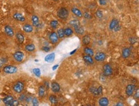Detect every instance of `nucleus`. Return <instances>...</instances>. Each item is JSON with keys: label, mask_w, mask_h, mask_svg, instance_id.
I'll return each mask as SVG.
<instances>
[{"label": "nucleus", "mask_w": 139, "mask_h": 106, "mask_svg": "<svg viewBox=\"0 0 139 106\" xmlns=\"http://www.w3.org/2000/svg\"><path fill=\"white\" fill-rule=\"evenodd\" d=\"M69 11L64 7L60 8L57 12V16L61 19H66L69 16Z\"/></svg>", "instance_id": "obj_1"}, {"label": "nucleus", "mask_w": 139, "mask_h": 106, "mask_svg": "<svg viewBox=\"0 0 139 106\" xmlns=\"http://www.w3.org/2000/svg\"><path fill=\"white\" fill-rule=\"evenodd\" d=\"M3 71L4 73L8 74H15L18 71V69L17 67L13 66H7L3 68Z\"/></svg>", "instance_id": "obj_2"}, {"label": "nucleus", "mask_w": 139, "mask_h": 106, "mask_svg": "<svg viewBox=\"0 0 139 106\" xmlns=\"http://www.w3.org/2000/svg\"><path fill=\"white\" fill-rule=\"evenodd\" d=\"M103 74L105 76H109L113 74V69L110 64H107L103 66Z\"/></svg>", "instance_id": "obj_3"}, {"label": "nucleus", "mask_w": 139, "mask_h": 106, "mask_svg": "<svg viewBox=\"0 0 139 106\" xmlns=\"http://www.w3.org/2000/svg\"><path fill=\"white\" fill-rule=\"evenodd\" d=\"M24 85L23 83H22L21 81H18L13 85V91L18 93H21L22 91L24 90Z\"/></svg>", "instance_id": "obj_4"}, {"label": "nucleus", "mask_w": 139, "mask_h": 106, "mask_svg": "<svg viewBox=\"0 0 139 106\" xmlns=\"http://www.w3.org/2000/svg\"><path fill=\"white\" fill-rule=\"evenodd\" d=\"M13 59H15V60H16V61L18 62H21L23 60V59H24V53H23V52L18 51L13 53Z\"/></svg>", "instance_id": "obj_5"}, {"label": "nucleus", "mask_w": 139, "mask_h": 106, "mask_svg": "<svg viewBox=\"0 0 139 106\" xmlns=\"http://www.w3.org/2000/svg\"><path fill=\"white\" fill-rule=\"evenodd\" d=\"M135 88H136V87H135V85H133V84H130V85H127V86L126 88V95L128 97L132 96L134 91H135Z\"/></svg>", "instance_id": "obj_6"}, {"label": "nucleus", "mask_w": 139, "mask_h": 106, "mask_svg": "<svg viewBox=\"0 0 139 106\" xmlns=\"http://www.w3.org/2000/svg\"><path fill=\"white\" fill-rule=\"evenodd\" d=\"M106 59V54L104 52H97L95 54L94 59L98 62L104 61Z\"/></svg>", "instance_id": "obj_7"}, {"label": "nucleus", "mask_w": 139, "mask_h": 106, "mask_svg": "<svg viewBox=\"0 0 139 106\" xmlns=\"http://www.w3.org/2000/svg\"><path fill=\"white\" fill-rule=\"evenodd\" d=\"M49 39L50 41L53 44H56L58 41V34L56 32H52L49 36Z\"/></svg>", "instance_id": "obj_8"}, {"label": "nucleus", "mask_w": 139, "mask_h": 106, "mask_svg": "<svg viewBox=\"0 0 139 106\" xmlns=\"http://www.w3.org/2000/svg\"><path fill=\"white\" fill-rule=\"evenodd\" d=\"M51 88L54 93H58L60 90V85L57 82H53L51 85Z\"/></svg>", "instance_id": "obj_9"}, {"label": "nucleus", "mask_w": 139, "mask_h": 106, "mask_svg": "<svg viewBox=\"0 0 139 106\" xmlns=\"http://www.w3.org/2000/svg\"><path fill=\"white\" fill-rule=\"evenodd\" d=\"M71 12L72 13H73L74 15H76L77 17H79V18H81L83 17V13L81 12V11L78 9V8H76V7H73L71 8Z\"/></svg>", "instance_id": "obj_10"}, {"label": "nucleus", "mask_w": 139, "mask_h": 106, "mask_svg": "<svg viewBox=\"0 0 139 106\" xmlns=\"http://www.w3.org/2000/svg\"><path fill=\"white\" fill-rule=\"evenodd\" d=\"M4 32L10 37H12L14 36V31L12 28L10 26H6L4 27Z\"/></svg>", "instance_id": "obj_11"}, {"label": "nucleus", "mask_w": 139, "mask_h": 106, "mask_svg": "<svg viewBox=\"0 0 139 106\" xmlns=\"http://www.w3.org/2000/svg\"><path fill=\"white\" fill-rule=\"evenodd\" d=\"M13 19L15 20H18V21L19 22H24L25 21V20H26L25 17L22 15L21 13H15L13 14Z\"/></svg>", "instance_id": "obj_12"}, {"label": "nucleus", "mask_w": 139, "mask_h": 106, "mask_svg": "<svg viewBox=\"0 0 139 106\" xmlns=\"http://www.w3.org/2000/svg\"><path fill=\"white\" fill-rule=\"evenodd\" d=\"M22 29L26 33H30V32H33V26L31 25H30V24H24V26H22Z\"/></svg>", "instance_id": "obj_13"}, {"label": "nucleus", "mask_w": 139, "mask_h": 106, "mask_svg": "<svg viewBox=\"0 0 139 106\" xmlns=\"http://www.w3.org/2000/svg\"><path fill=\"white\" fill-rule=\"evenodd\" d=\"M131 55V50L129 48H124L122 51V56L124 59L128 58Z\"/></svg>", "instance_id": "obj_14"}, {"label": "nucleus", "mask_w": 139, "mask_h": 106, "mask_svg": "<svg viewBox=\"0 0 139 106\" xmlns=\"http://www.w3.org/2000/svg\"><path fill=\"white\" fill-rule=\"evenodd\" d=\"M31 22H32L33 26L34 27H38L40 24L39 18L37 15H33L31 17Z\"/></svg>", "instance_id": "obj_15"}, {"label": "nucleus", "mask_w": 139, "mask_h": 106, "mask_svg": "<svg viewBox=\"0 0 139 106\" xmlns=\"http://www.w3.org/2000/svg\"><path fill=\"white\" fill-rule=\"evenodd\" d=\"M54 58H55V53H51L50 54H48V55H46L45 57V61L46 62H49V63H51V62H53L54 60Z\"/></svg>", "instance_id": "obj_16"}, {"label": "nucleus", "mask_w": 139, "mask_h": 106, "mask_svg": "<svg viewBox=\"0 0 139 106\" xmlns=\"http://www.w3.org/2000/svg\"><path fill=\"white\" fill-rule=\"evenodd\" d=\"M109 100L107 97H102L99 100V105L100 106H108Z\"/></svg>", "instance_id": "obj_17"}, {"label": "nucleus", "mask_w": 139, "mask_h": 106, "mask_svg": "<svg viewBox=\"0 0 139 106\" xmlns=\"http://www.w3.org/2000/svg\"><path fill=\"white\" fill-rule=\"evenodd\" d=\"M118 24H119V20L117 19H115V18L111 20V22H110V24H109V29H110V30H113L114 27L117 25Z\"/></svg>", "instance_id": "obj_18"}, {"label": "nucleus", "mask_w": 139, "mask_h": 106, "mask_svg": "<svg viewBox=\"0 0 139 106\" xmlns=\"http://www.w3.org/2000/svg\"><path fill=\"white\" fill-rule=\"evenodd\" d=\"M83 59L86 63L89 64H93L94 62L93 58L92 57V56H90V55H85L83 57Z\"/></svg>", "instance_id": "obj_19"}, {"label": "nucleus", "mask_w": 139, "mask_h": 106, "mask_svg": "<svg viewBox=\"0 0 139 106\" xmlns=\"http://www.w3.org/2000/svg\"><path fill=\"white\" fill-rule=\"evenodd\" d=\"M46 88L44 86H40L39 88V91H38V94H39V97L42 98L44 97L45 94H46Z\"/></svg>", "instance_id": "obj_20"}, {"label": "nucleus", "mask_w": 139, "mask_h": 106, "mask_svg": "<svg viewBox=\"0 0 139 106\" xmlns=\"http://www.w3.org/2000/svg\"><path fill=\"white\" fill-rule=\"evenodd\" d=\"M91 41V38L89 35H85L82 38V43L83 44H84L85 45H87L90 44V43Z\"/></svg>", "instance_id": "obj_21"}, {"label": "nucleus", "mask_w": 139, "mask_h": 106, "mask_svg": "<svg viewBox=\"0 0 139 106\" xmlns=\"http://www.w3.org/2000/svg\"><path fill=\"white\" fill-rule=\"evenodd\" d=\"M74 31L76 33L80 35H82L85 33V29L83 28V27L81 26H80L78 27H76L74 29Z\"/></svg>", "instance_id": "obj_22"}, {"label": "nucleus", "mask_w": 139, "mask_h": 106, "mask_svg": "<svg viewBox=\"0 0 139 106\" xmlns=\"http://www.w3.org/2000/svg\"><path fill=\"white\" fill-rule=\"evenodd\" d=\"M69 24L71 26H72L75 29V28L78 27L80 25V22L78 20H71L69 22Z\"/></svg>", "instance_id": "obj_23"}, {"label": "nucleus", "mask_w": 139, "mask_h": 106, "mask_svg": "<svg viewBox=\"0 0 139 106\" xmlns=\"http://www.w3.org/2000/svg\"><path fill=\"white\" fill-rule=\"evenodd\" d=\"M16 38H17L18 41H19V43H21V44L23 43L24 41V39H25L24 35L22 34L21 33H19V32L16 34Z\"/></svg>", "instance_id": "obj_24"}, {"label": "nucleus", "mask_w": 139, "mask_h": 106, "mask_svg": "<svg viewBox=\"0 0 139 106\" xmlns=\"http://www.w3.org/2000/svg\"><path fill=\"white\" fill-rule=\"evenodd\" d=\"M83 51L85 52V53H86L87 55H90V56H93L94 55V52L93 50L91 49L90 48H89V47H85L83 49Z\"/></svg>", "instance_id": "obj_25"}, {"label": "nucleus", "mask_w": 139, "mask_h": 106, "mask_svg": "<svg viewBox=\"0 0 139 106\" xmlns=\"http://www.w3.org/2000/svg\"><path fill=\"white\" fill-rule=\"evenodd\" d=\"M24 48L26 50V51H29V52H32L35 50V46L33 44H30V45H26Z\"/></svg>", "instance_id": "obj_26"}, {"label": "nucleus", "mask_w": 139, "mask_h": 106, "mask_svg": "<svg viewBox=\"0 0 139 106\" xmlns=\"http://www.w3.org/2000/svg\"><path fill=\"white\" fill-rule=\"evenodd\" d=\"M73 30L71 28L67 27L65 28L64 29V34H65V36H67V37H69V36H72L73 34Z\"/></svg>", "instance_id": "obj_27"}, {"label": "nucleus", "mask_w": 139, "mask_h": 106, "mask_svg": "<svg viewBox=\"0 0 139 106\" xmlns=\"http://www.w3.org/2000/svg\"><path fill=\"white\" fill-rule=\"evenodd\" d=\"M13 99H14V98H13V97L12 96L8 95L3 99V103H4L5 105H7V104H8L9 103H10L11 101H12Z\"/></svg>", "instance_id": "obj_28"}, {"label": "nucleus", "mask_w": 139, "mask_h": 106, "mask_svg": "<svg viewBox=\"0 0 139 106\" xmlns=\"http://www.w3.org/2000/svg\"><path fill=\"white\" fill-rule=\"evenodd\" d=\"M50 102L52 104H57L58 103V99L56 97V96L53 95H51L49 97Z\"/></svg>", "instance_id": "obj_29"}, {"label": "nucleus", "mask_w": 139, "mask_h": 106, "mask_svg": "<svg viewBox=\"0 0 139 106\" xmlns=\"http://www.w3.org/2000/svg\"><path fill=\"white\" fill-rule=\"evenodd\" d=\"M57 34H58V36L59 38H63V37L65 36V34H64V30L62 29V28H60L57 31Z\"/></svg>", "instance_id": "obj_30"}, {"label": "nucleus", "mask_w": 139, "mask_h": 106, "mask_svg": "<svg viewBox=\"0 0 139 106\" xmlns=\"http://www.w3.org/2000/svg\"><path fill=\"white\" fill-rule=\"evenodd\" d=\"M58 22L56 20H53L50 22V26L53 28V29H57L58 26Z\"/></svg>", "instance_id": "obj_31"}, {"label": "nucleus", "mask_w": 139, "mask_h": 106, "mask_svg": "<svg viewBox=\"0 0 139 106\" xmlns=\"http://www.w3.org/2000/svg\"><path fill=\"white\" fill-rule=\"evenodd\" d=\"M33 72L37 77H40L41 76V71L39 68H34L33 69Z\"/></svg>", "instance_id": "obj_32"}, {"label": "nucleus", "mask_w": 139, "mask_h": 106, "mask_svg": "<svg viewBox=\"0 0 139 106\" xmlns=\"http://www.w3.org/2000/svg\"><path fill=\"white\" fill-rule=\"evenodd\" d=\"M19 105V102L18 100H14L13 99L12 101H11L10 103L7 104L6 106H18Z\"/></svg>", "instance_id": "obj_33"}, {"label": "nucleus", "mask_w": 139, "mask_h": 106, "mask_svg": "<svg viewBox=\"0 0 139 106\" xmlns=\"http://www.w3.org/2000/svg\"><path fill=\"white\" fill-rule=\"evenodd\" d=\"M96 15L98 19H102L103 17V11L101 10H97L96 12Z\"/></svg>", "instance_id": "obj_34"}, {"label": "nucleus", "mask_w": 139, "mask_h": 106, "mask_svg": "<svg viewBox=\"0 0 139 106\" xmlns=\"http://www.w3.org/2000/svg\"><path fill=\"white\" fill-rule=\"evenodd\" d=\"M31 102H32V104L33 106H38L39 105V102L37 99V98L36 97L33 98L32 100H31Z\"/></svg>", "instance_id": "obj_35"}, {"label": "nucleus", "mask_w": 139, "mask_h": 106, "mask_svg": "<svg viewBox=\"0 0 139 106\" xmlns=\"http://www.w3.org/2000/svg\"><path fill=\"white\" fill-rule=\"evenodd\" d=\"M83 16L85 17V19H92L91 15L89 12H85L84 13H83Z\"/></svg>", "instance_id": "obj_36"}, {"label": "nucleus", "mask_w": 139, "mask_h": 106, "mask_svg": "<svg viewBox=\"0 0 139 106\" xmlns=\"http://www.w3.org/2000/svg\"><path fill=\"white\" fill-rule=\"evenodd\" d=\"M97 94L98 95H101L103 94V87L100 86L97 88Z\"/></svg>", "instance_id": "obj_37"}, {"label": "nucleus", "mask_w": 139, "mask_h": 106, "mask_svg": "<svg viewBox=\"0 0 139 106\" xmlns=\"http://www.w3.org/2000/svg\"><path fill=\"white\" fill-rule=\"evenodd\" d=\"M90 91H91V93L94 95H98L97 94V88H95V87H92L90 88Z\"/></svg>", "instance_id": "obj_38"}, {"label": "nucleus", "mask_w": 139, "mask_h": 106, "mask_svg": "<svg viewBox=\"0 0 139 106\" xmlns=\"http://www.w3.org/2000/svg\"><path fill=\"white\" fill-rule=\"evenodd\" d=\"M121 26L119 25V24H118L117 25L114 27L113 31H114L115 32H118V31H119L120 30H121Z\"/></svg>", "instance_id": "obj_39"}, {"label": "nucleus", "mask_w": 139, "mask_h": 106, "mask_svg": "<svg viewBox=\"0 0 139 106\" xmlns=\"http://www.w3.org/2000/svg\"><path fill=\"white\" fill-rule=\"evenodd\" d=\"M42 50H43L44 51H45V52H48V51H50V50H51V48H50L49 47H47V46H44V47H43L42 48Z\"/></svg>", "instance_id": "obj_40"}, {"label": "nucleus", "mask_w": 139, "mask_h": 106, "mask_svg": "<svg viewBox=\"0 0 139 106\" xmlns=\"http://www.w3.org/2000/svg\"><path fill=\"white\" fill-rule=\"evenodd\" d=\"M99 3L100 5H102V6H104L106 5L107 3V0H99Z\"/></svg>", "instance_id": "obj_41"}, {"label": "nucleus", "mask_w": 139, "mask_h": 106, "mask_svg": "<svg viewBox=\"0 0 139 106\" xmlns=\"http://www.w3.org/2000/svg\"><path fill=\"white\" fill-rule=\"evenodd\" d=\"M26 95H24V94H22V95H21L20 96L19 98V100L20 101H24V100L26 99Z\"/></svg>", "instance_id": "obj_42"}, {"label": "nucleus", "mask_w": 139, "mask_h": 106, "mask_svg": "<svg viewBox=\"0 0 139 106\" xmlns=\"http://www.w3.org/2000/svg\"><path fill=\"white\" fill-rule=\"evenodd\" d=\"M130 43H131V44H134L135 42H137V39L135 38H130Z\"/></svg>", "instance_id": "obj_43"}, {"label": "nucleus", "mask_w": 139, "mask_h": 106, "mask_svg": "<svg viewBox=\"0 0 139 106\" xmlns=\"http://www.w3.org/2000/svg\"><path fill=\"white\" fill-rule=\"evenodd\" d=\"M26 101L27 102H30V101H31V100H32V97H26Z\"/></svg>", "instance_id": "obj_44"}, {"label": "nucleus", "mask_w": 139, "mask_h": 106, "mask_svg": "<svg viewBox=\"0 0 139 106\" xmlns=\"http://www.w3.org/2000/svg\"><path fill=\"white\" fill-rule=\"evenodd\" d=\"M58 67H59L58 64H56V65H54V66L52 67V70L53 71H55L56 69H57V68Z\"/></svg>", "instance_id": "obj_45"}, {"label": "nucleus", "mask_w": 139, "mask_h": 106, "mask_svg": "<svg viewBox=\"0 0 139 106\" xmlns=\"http://www.w3.org/2000/svg\"><path fill=\"white\" fill-rule=\"evenodd\" d=\"M139 90H137V93H135V98H139Z\"/></svg>", "instance_id": "obj_46"}, {"label": "nucleus", "mask_w": 139, "mask_h": 106, "mask_svg": "<svg viewBox=\"0 0 139 106\" xmlns=\"http://www.w3.org/2000/svg\"><path fill=\"white\" fill-rule=\"evenodd\" d=\"M116 106H124V104L122 103V102H118L116 104Z\"/></svg>", "instance_id": "obj_47"}, {"label": "nucleus", "mask_w": 139, "mask_h": 106, "mask_svg": "<svg viewBox=\"0 0 139 106\" xmlns=\"http://www.w3.org/2000/svg\"><path fill=\"white\" fill-rule=\"evenodd\" d=\"M77 51V49H75L74 50H73V51H72L71 53H70V55H73L74 53H76V51Z\"/></svg>", "instance_id": "obj_48"}, {"label": "nucleus", "mask_w": 139, "mask_h": 106, "mask_svg": "<svg viewBox=\"0 0 139 106\" xmlns=\"http://www.w3.org/2000/svg\"><path fill=\"white\" fill-rule=\"evenodd\" d=\"M45 84H46V86H47V88H49V85H49V83H48V82H46Z\"/></svg>", "instance_id": "obj_49"}, {"label": "nucleus", "mask_w": 139, "mask_h": 106, "mask_svg": "<svg viewBox=\"0 0 139 106\" xmlns=\"http://www.w3.org/2000/svg\"><path fill=\"white\" fill-rule=\"evenodd\" d=\"M54 1H57V0H54Z\"/></svg>", "instance_id": "obj_50"}, {"label": "nucleus", "mask_w": 139, "mask_h": 106, "mask_svg": "<svg viewBox=\"0 0 139 106\" xmlns=\"http://www.w3.org/2000/svg\"><path fill=\"white\" fill-rule=\"evenodd\" d=\"M0 102H1V100H0Z\"/></svg>", "instance_id": "obj_51"}]
</instances>
